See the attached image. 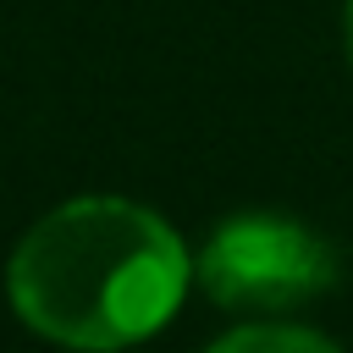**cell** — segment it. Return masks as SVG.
Masks as SVG:
<instances>
[{
	"instance_id": "obj_1",
	"label": "cell",
	"mask_w": 353,
	"mask_h": 353,
	"mask_svg": "<svg viewBox=\"0 0 353 353\" xmlns=\"http://www.w3.org/2000/svg\"><path fill=\"white\" fill-rule=\"evenodd\" d=\"M188 287L182 237L143 204L77 199L50 210L11 254L17 314L66 347H127L171 320Z\"/></svg>"
},
{
	"instance_id": "obj_2",
	"label": "cell",
	"mask_w": 353,
	"mask_h": 353,
	"mask_svg": "<svg viewBox=\"0 0 353 353\" xmlns=\"http://www.w3.org/2000/svg\"><path fill=\"white\" fill-rule=\"evenodd\" d=\"M336 276L331 248L287 215H237L199 254V281L232 309H287Z\"/></svg>"
},
{
	"instance_id": "obj_3",
	"label": "cell",
	"mask_w": 353,
	"mask_h": 353,
	"mask_svg": "<svg viewBox=\"0 0 353 353\" xmlns=\"http://www.w3.org/2000/svg\"><path fill=\"white\" fill-rule=\"evenodd\" d=\"M210 353H336V347L303 325H243V331L221 336Z\"/></svg>"
},
{
	"instance_id": "obj_4",
	"label": "cell",
	"mask_w": 353,
	"mask_h": 353,
	"mask_svg": "<svg viewBox=\"0 0 353 353\" xmlns=\"http://www.w3.org/2000/svg\"><path fill=\"white\" fill-rule=\"evenodd\" d=\"M347 50H353V0H347Z\"/></svg>"
}]
</instances>
